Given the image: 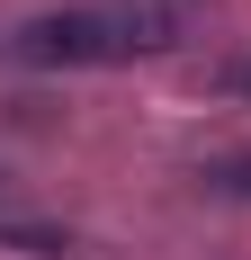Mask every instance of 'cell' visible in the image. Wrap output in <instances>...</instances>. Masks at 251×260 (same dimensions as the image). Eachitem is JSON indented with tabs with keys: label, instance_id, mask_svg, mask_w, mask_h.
Here are the masks:
<instances>
[{
	"label": "cell",
	"instance_id": "obj_1",
	"mask_svg": "<svg viewBox=\"0 0 251 260\" xmlns=\"http://www.w3.org/2000/svg\"><path fill=\"white\" fill-rule=\"evenodd\" d=\"M162 45L152 27L135 18H99V9H63V18H27L18 36H9V54L18 63H125V54Z\"/></svg>",
	"mask_w": 251,
	"mask_h": 260
},
{
	"label": "cell",
	"instance_id": "obj_2",
	"mask_svg": "<svg viewBox=\"0 0 251 260\" xmlns=\"http://www.w3.org/2000/svg\"><path fill=\"white\" fill-rule=\"evenodd\" d=\"M0 242L27 251V260H63L72 251V234H63V224H36V215H0Z\"/></svg>",
	"mask_w": 251,
	"mask_h": 260
},
{
	"label": "cell",
	"instance_id": "obj_3",
	"mask_svg": "<svg viewBox=\"0 0 251 260\" xmlns=\"http://www.w3.org/2000/svg\"><path fill=\"white\" fill-rule=\"evenodd\" d=\"M206 188H225V198H251V161H225V171H206Z\"/></svg>",
	"mask_w": 251,
	"mask_h": 260
},
{
	"label": "cell",
	"instance_id": "obj_4",
	"mask_svg": "<svg viewBox=\"0 0 251 260\" xmlns=\"http://www.w3.org/2000/svg\"><path fill=\"white\" fill-rule=\"evenodd\" d=\"M225 81H233V90H242V99H251V54H242V63H233V72H225Z\"/></svg>",
	"mask_w": 251,
	"mask_h": 260
}]
</instances>
